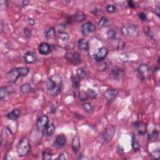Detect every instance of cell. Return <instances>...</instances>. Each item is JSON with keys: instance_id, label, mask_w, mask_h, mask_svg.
<instances>
[{"instance_id": "4fadbf2b", "label": "cell", "mask_w": 160, "mask_h": 160, "mask_svg": "<svg viewBox=\"0 0 160 160\" xmlns=\"http://www.w3.org/2000/svg\"><path fill=\"white\" fill-rule=\"evenodd\" d=\"M39 53L42 55H48L51 52V48L50 44L46 42H42L38 47Z\"/></svg>"}, {"instance_id": "2e32d148", "label": "cell", "mask_w": 160, "mask_h": 160, "mask_svg": "<svg viewBox=\"0 0 160 160\" xmlns=\"http://www.w3.org/2000/svg\"><path fill=\"white\" fill-rule=\"evenodd\" d=\"M71 146L73 151L74 153H77L79 151L80 149V138L78 135H76L74 136L72 141Z\"/></svg>"}, {"instance_id": "d6a6232c", "label": "cell", "mask_w": 160, "mask_h": 160, "mask_svg": "<svg viewBox=\"0 0 160 160\" xmlns=\"http://www.w3.org/2000/svg\"><path fill=\"white\" fill-rule=\"evenodd\" d=\"M106 9L108 12L110 13H112L116 12L117 8L114 5H108L106 7Z\"/></svg>"}, {"instance_id": "836d02e7", "label": "cell", "mask_w": 160, "mask_h": 160, "mask_svg": "<svg viewBox=\"0 0 160 160\" xmlns=\"http://www.w3.org/2000/svg\"><path fill=\"white\" fill-rule=\"evenodd\" d=\"M79 97H80V99H81V101H86V100L88 98L87 93H86L84 92V91H81L80 93H79Z\"/></svg>"}, {"instance_id": "30bf717a", "label": "cell", "mask_w": 160, "mask_h": 160, "mask_svg": "<svg viewBox=\"0 0 160 160\" xmlns=\"http://www.w3.org/2000/svg\"><path fill=\"white\" fill-rule=\"evenodd\" d=\"M134 127L140 136H144L147 133V125L142 121H136L134 123Z\"/></svg>"}, {"instance_id": "6da1fadb", "label": "cell", "mask_w": 160, "mask_h": 160, "mask_svg": "<svg viewBox=\"0 0 160 160\" xmlns=\"http://www.w3.org/2000/svg\"><path fill=\"white\" fill-rule=\"evenodd\" d=\"M55 77V76H54ZM57 77L54 79V76L48 78L46 81V90L50 95L52 96H57L61 92V80L60 78L57 80Z\"/></svg>"}, {"instance_id": "484cf974", "label": "cell", "mask_w": 160, "mask_h": 160, "mask_svg": "<svg viewBox=\"0 0 160 160\" xmlns=\"http://www.w3.org/2000/svg\"><path fill=\"white\" fill-rule=\"evenodd\" d=\"M53 156V152L50 150H46L43 152L42 158L44 160H50Z\"/></svg>"}, {"instance_id": "ab89813d", "label": "cell", "mask_w": 160, "mask_h": 160, "mask_svg": "<svg viewBox=\"0 0 160 160\" xmlns=\"http://www.w3.org/2000/svg\"><path fill=\"white\" fill-rule=\"evenodd\" d=\"M58 159H60V160H65L66 158L65 157V155L63 154V153H61V154H59V156H58V157L57 158Z\"/></svg>"}, {"instance_id": "b9f144b4", "label": "cell", "mask_w": 160, "mask_h": 160, "mask_svg": "<svg viewBox=\"0 0 160 160\" xmlns=\"http://www.w3.org/2000/svg\"><path fill=\"white\" fill-rule=\"evenodd\" d=\"M29 3V1H23V5H27Z\"/></svg>"}, {"instance_id": "1f68e13d", "label": "cell", "mask_w": 160, "mask_h": 160, "mask_svg": "<svg viewBox=\"0 0 160 160\" xmlns=\"http://www.w3.org/2000/svg\"><path fill=\"white\" fill-rule=\"evenodd\" d=\"M76 74L78 75V77L79 78H84L85 76H86V71L83 69V68H79L78 69Z\"/></svg>"}, {"instance_id": "7a4b0ae2", "label": "cell", "mask_w": 160, "mask_h": 160, "mask_svg": "<svg viewBox=\"0 0 160 160\" xmlns=\"http://www.w3.org/2000/svg\"><path fill=\"white\" fill-rule=\"evenodd\" d=\"M29 72V69L28 67H20L10 70L6 74V78L10 83H15L19 78L25 77L28 75Z\"/></svg>"}, {"instance_id": "4316f807", "label": "cell", "mask_w": 160, "mask_h": 160, "mask_svg": "<svg viewBox=\"0 0 160 160\" xmlns=\"http://www.w3.org/2000/svg\"><path fill=\"white\" fill-rule=\"evenodd\" d=\"M83 108L85 111H86L87 113H92L94 110V108L91 105V104L90 103H84L83 105Z\"/></svg>"}, {"instance_id": "74e56055", "label": "cell", "mask_w": 160, "mask_h": 160, "mask_svg": "<svg viewBox=\"0 0 160 160\" xmlns=\"http://www.w3.org/2000/svg\"><path fill=\"white\" fill-rule=\"evenodd\" d=\"M159 155H160V153L158 150H155V151L153 152L152 153V156H153L154 159H158L159 158Z\"/></svg>"}, {"instance_id": "44dd1931", "label": "cell", "mask_w": 160, "mask_h": 160, "mask_svg": "<svg viewBox=\"0 0 160 160\" xmlns=\"http://www.w3.org/2000/svg\"><path fill=\"white\" fill-rule=\"evenodd\" d=\"M33 91V89L29 83H25L22 84L20 87V91L23 94L29 93Z\"/></svg>"}, {"instance_id": "f35d334b", "label": "cell", "mask_w": 160, "mask_h": 160, "mask_svg": "<svg viewBox=\"0 0 160 160\" xmlns=\"http://www.w3.org/2000/svg\"><path fill=\"white\" fill-rule=\"evenodd\" d=\"M128 5L130 7V8H135L136 7V4L135 3V2L133 1H128Z\"/></svg>"}, {"instance_id": "d6986e66", "label": "cell", "mask_w": 160, "mask_h": 160, "mask_svg": "<svg viewBox=\"0 0 160 160\" xmlns=\"http://www.w3.org/2000/svg\"><path fill=\"white\" fill-rule=\"evenodd\" d=\"M55 126L53 123H50L48 125L46 129H44V133L46 136H51L55 132Z\"/></svg>"}, {"instance_id": "ffe728a7", "label": "cell", "mask_w": 160, "mask_h": 160, "mask_svg": "<svg viewBox=\"0 0 160 160\" xmlns=\"http://www.w3.org/2000/svg\"><path fill=\"white\" fill-rule=\"evenodd\" d=\"M159 135V132L156 129H153V131L149 134L148 136V140L150 142H155L157 140Z\"/></svg>"}, {"instance_id": "f546056e", "label": "cell", "mask_w": 160, "mask_h": 160, "mask_svg": "<svg viewBox=\"0 0 160 160\" xmlns=\"http://www.w3.org/2000/svg\"><path fill=\"white\" fill-rule=\"evenodd\" d=\"M107 36L110 39H114L116 38V32L113 29H110L107 32Z\"/></svg>"}, {"instance_id": "7c38bea8", "label": "cell", "mask_w": 160, "mask_h": 160, "mask_svg": "<svg viewBox=\"0 0 160 160\" xmlns=\"http://www.w3.org/2000/svg\"><path fill=\"white\" fill-rule=\"evenodd\" d=\"M66 144V138L64 135H59L56 137L53 146L57 148H62Z\"/></svg>"}, {"instance_id": "60d3db41", "label": "cell", "mask_w": 160, "mask_h": 160, "mask_svg": "<svg viewBox=\"0 0 160 160\" xmlns=\"http://www.w3.org/2000/svg\"><path fill=\"white\" fill-rule=\"evenodd\" d=\"M155 12V14H156V15H157L158 16H159V14H160V8H159V6H156V7Z\"/></svg>"}, {"instance_id": "603a6c76", "label": "cell", "mask_w": 160, "mask_h": 160, "mask_svg": "<svg viewBox=\"0 0 160 160\" xmlns=\"http://www.w3.org/2000/svg\"><path fill=\"white\" fill-rule=\"evenodd\" d=\"M58 35L59 36V38L64 42H68V40L69 39V35L68 33L66 31H64L63 30L58 31Z\"/></svg>"}, {"instance_id": "5b68a950", "label": "cell", "mask_w": 160, "mask_h": 160, "mask_svg": "<svg viewBox=\"0 0 160 160\" xmlns=\"http://www.w3.org/2000/svg\"><path fill=\"white\" fill-rule=\"evenodd\" d=\"M108 53V50L106 47L103 46L99 48L94 55V58L96 61L101 62L105 59Z\"/></svg>"}, {"instance_id": "ac0fdd59", "label": "cell", "mask_w": 160, "mask_h": 160, "mask_svg": "<svg viewBox=\"0 0 160 160\" xmlns=\"http://www.w3.org/2000/svg\"><path fill=\"white\" fill-rule=\"evenodd\" d=\"M78 47L80 50L87 51L89 48V43L86 39H80L78 41Z\"/></svg>"}, {"instance_id": "ba28073f", "label": "cell", "mask_w": 160, "mask_h": 160, "mask_svg": "<svg viewBox=\"0 0 160 160\" xmlns=\"http://www.w3.org/2000/svg\"><path fill=\"white\" fill-rule=\"evenodd\" d=\"M137 72L143 80L146 79L150 75V68L146 64H142L137 68Z\"/></svg>"}, {"instance_id": "4dcf8cb0", "label": "cell", "mask_w": 160, "mask_h": 160, "mask_svg": "<svg viewBox=\"0 0 160 160\" xmlns=\"http://www.w3.org/2000/svg\"><path fill=\"white\" fill-rule=\"evenodd\" d=\"M87 95L88 98H90L91 99H95L96 97H97V93L96 92L92 90V89H89L87 91Z\"/></svg>"}, {"instance_id": "f1b7e54d", "label": "cell", "mask_w": 160, "mask_h": 160, "mask_svg": "<svg viewBox=\"0 0 160 160\" xmlns=\"http://www.w3.org/2000/svg\"><path fill=\"white\" fill-rule=\"evenodd\" d=\"M79 78H77L76 76H72L71 77V81H72V84L74 88L78 89L80 86V82L79 81Z\"/></svg>"}, {"instance_id": "9c48e42d", "label": "cell", "mask_w": 160, "mask_h": 160, "mask_svg": "<svg viewBox=\"0 0 160 160\" xmlns=\"http://www.w3.org/2000/svg\"><path fill=\"white\" fill-rule=\"evenodd\" d=\"M65 58L67 60L73 63L74 65H79L81 62V60H82L80 54L78 53H76V52H75V53L74 52V53H66L65 55Z\"/></svg>"}, {"instance_id": "d4e9b609", "label": "cell", "mask_w": 160, "mask_h": 160, "mask_svg": "<svg viewBox=\"0 0 160 160\" xmlns=\"http://www.w3.org/2000/svg\"><path fill=\"white\" fill-rule=\"evenodd\" d=\"M9 95V90L7 87H1L0 89V99L1 101L5 99V98Z\"/></svg>"}, {"instance_id": "5bb4252c", "label": "cell", "mask_w": 160, "mask_h": 160, "mask_svg": "<svg viewBox=\"0 0 160 160\" xmlns=\"http://www.w3.org/2000/svg\"><path fill=\"white\" fill-rule=\"evenodd\" d=\"M37 59H38V57H37V54L34 52H27L24 56L25 61L27 63H28V64L35 63L37 61Z\"/></svg>"}, {"instance_id": "e0dca14e", "label": "cell", "mask_w": 160, "mask_h": 160, "mask_svg": "<svg viewBox=\"0 0 160 160\" xmlns=\"http://www.w3.org/2000/svg\"><path fill=\"white\" fill-rule=\"evenodd\" d=\"M20 110L16 108L13 110L11 112L6 114V117L10 120L16 121L17 119L19 118L20 115Z\"/></svg>"}, {"instance_id": "83f0119b", "label": "cell", "mask_w": 160, "mask_h": 160, "mask_svg": "<svg viewBox=\"0 0 160 160\" xmlns=\"http://www.w3.org/2000/svg\"><path fill=\"white\" fill-rule=\"evenodd\" d=\"M131 146L134 150H138L140 148V144L138 141L136 139V138L133 136H132V141H131Z\"/></svg>"}, {"instance_id": "cb8c5ba5", "label": "cell", "mask_w": 160, "mask_h": 160, "mask_svg": "<svg viewBox=\"0 0 160 160\" xmlns=\"http://www.w3.org/2000/svg\"><path fill=\"white\" fill-rule=\"evenodd\" d=\"M86 14H85L83 12H78L75 15H74V20L75 21L78 22V23H81V22L83 21L86 19Z\"/></svg>"}, {"instance_id": "8d00e7d4", "label": "cell", "mask_w": 160, "mask_h": 160, "mask_svg": "<svg viewBox=\"0 0 160 160\" xmlns=\"http://www.w3.org/2000/svg\"><path fill=\"white\" fill-rule=\"evenodd\" d=\"M138 17L142 21H145L147 20L146 14L143 13V12H141L140 13H139L138 14Z\"/></svg>"}, {"instance_id": "e575fe53", "label": "cell", "mask_w": 160, "mask_h": 160, "mask_svg": "<svg viewBox=\"0 0 160 160\" xmlns=\"http://www.w3.org/2000/svg\"><path fill=\"white\" fill-rule=\"evenodd\" d=\"M107 22H108V20L106 18H105V17H102L101 19H100L98 23V27L99 28H102L103 27H105V25L106 24Z\"/></svg>"}, {"instance_id": "3957f363", "label": "cell", "mask_w": 160, "mask_h": 160, "mask_svg": "<svg viewBox=\"0 0 160 160\" xmlns=\"http://www.w3.org/2000/svg\"><path fill=\"white\" fill-rule=\"evenodd\" d=\"M30 143L27 138L22 139L17 146V153L20 157L27 156L30 151Z\"/></svg>"}, {"instance_id": "9a60e30c", "label": "cell", "mask_w": 160, "mask_h": 160, "mask_svg": "<svg viewBox=\"0 0 160 160\" xmlns=\"http://www.w3.org/2000/svg\"><path fill=\"white\" fill-rule=\"evenodd\" d=\"M118 95V91L116 90H114V89H108V90H107L104 93V95H105V98L108 101H112Z\"/></svg>"}, {"instance_id": "7402d4cb", "label": "cell", "mask_w": 160, "mask_h": 160, "mask_svg": "<svg viewBox=\"0 0 160 160\" xmlns=\"http://www.w3.org/2000/svg\"><path fill=\"white\" fill-rule=\"evenodd\" d=\"M56 35V31L54 28H50L44 31V36L48 39L53 38Z\"/></svg>"}, {"instance_id": "8fae6325", "label": "cell", "mask_w": 160, "mask_h": 160, "mask_svg": "<svg viewBox=\"0 0 160 160\" xmlns=\"http://www.w3.org/2000/svg\"><path fill=\"white\" fill-rule=\"evenodd\" d=\"M121 32L126 36H136L139 34L136 26H131L129 27L122 28Z\"/></svg>"}, {"instance_id": "d590c367", "label": "cell", "mask_w": 160, "mask_h": 160, "mask_svg": "<svg viewBox=\"0 0 160 160\" xmlns=\"http://www.w3.org/2000/svg\"><path fill=\"white\" fill-rule=\"evenodd\" d=\"M23 31H24V34L26 37H27V38H30V37L31 36L32 32L30 29H29L28 28H25L24 29Z\"/></svg>"}, {"instance_id": "52a82bcc", "label": "cell", "mask_w": 160, "mask_h": 160, "mask_svg": "<svg viewBox=\"0 0 160 160\" xmlns=\"http://www.w3.org/2000/svg\"><path fill=\"white\" fill-rule=\"evenodd\" d=\"M95 25L92 22L88 21L82 25L81 28V31L83 35L87 36L95 32Z\"/></svg>"}, {"instance_id": "277c9868", "label": "cell", "mask_w": 160, "mask_h": 160, "mask_svg": "<svg viewBox=\"0 0 160 160\" xmlns=\"http://www.w3.org/2000/svg\"><path fill=\"white\" fill-rule=\"evenodd\" d=\"M48 125H49V118L46 115H42L37 120L36 126L39 131L44 132Z\"/></svg>"}, {"instance_id": "8992f818", "label": "cell", "mask_w": 160, "mask_h": 160, "mask_svg": "<svg viewBox=\"0 0 160 160\" xmlns=\"http://www.w3.org/2000/svg\"><path fill=\"white\" fill-rule=\"evenodd\" d=\"M115 131H115V128L113 125H107L103 134V139L106 141H111L114 136Z\"/></svg>"}]
</instances>
